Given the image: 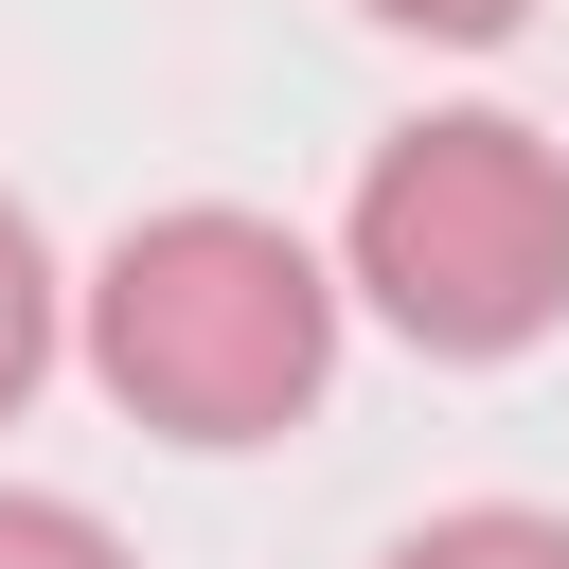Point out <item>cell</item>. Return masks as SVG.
<instances>
[{"label": "cell", "mask_w": 569, "mask_h": 569, "mask_svg": "<svg viewBox=\"0 0 569 569\" xmlns=\"http://www.w3.org/2000/svg\"><path fill=\"white\" fill-rule=\"evenodd\" d=\"M53 338H71V284H53V249H36V213L0 196V427L36 409V373H53Z\"/></svg>", "instance_id": "cell-3"}, {"label": "cell", "mask_w": 569, "mask_h": 569, "mask_svg": "<svg viewBox=\"0 0 569 569\" xmlns=\"http://www.w3.org/2000/svg\"><path fill=\"white\" fill-rule=\"evenodd\" d=\"M338 302H356V284H338L284 213L196 196V213H142V231L71 284V338H89L107 409L160 427V445H284V427L338 391Z\"/></svg>", "instance_id": "cell-1"}, {"label": "cell", "mask_w": 569, "mask_h": 569, "mask_svg": "<svg viewBox=\"0 0 569 569\" xmlns=\"http://www.w3.org/2000/svg\"><path fill=\"white\" fill-rule=\"evenodd\" d=\"M356 18H391V36H445V53H498L533 0H356Z\"/></svg>", "instance_id": "cell-6"}, {"label": "cell", "mask_w": 569, "mask_h": 569, "mask_svg": "<svg viewBox=\"0 0 569 569\" xmlns=\"http://www.w3.org/2000/svg\"><path fill=\"white\" fill-rule=\"evenodd\" d=\"M0 569H124V533H107L89 498H18V480H0Z\"/></svg>", "instance_id": "cell-5"}, {"label": "cell", "mask_w": 569, "mask_h": 569, "mask_svg": "<svg viewBox=\"0 0 569 569\" xmlns=\"http://www.w3.org/2000/svg\"><path fill=\"white\" fill-rule=\"evenodd\" d=\"M338 284L445 356V373H498L569 320V142L516 124V107H427L373 142L356 213H338Z\"/></svg>", "instance_id": "cell-2"}, {"label": "cell", "mask_w": 569, "mask_h": 569, "mask_svg": "<svg viewBox=\"0 0 569 569\" xmlns=\"http://www.w3.org/2000/svg\"><path fill=\"white\" fill-rule=\"evenodd\" d=\"M373 569H569V516H533V498H462V516L391 533Z\"/></svg>", "instance_id": "cell-4"}]
</instances>
